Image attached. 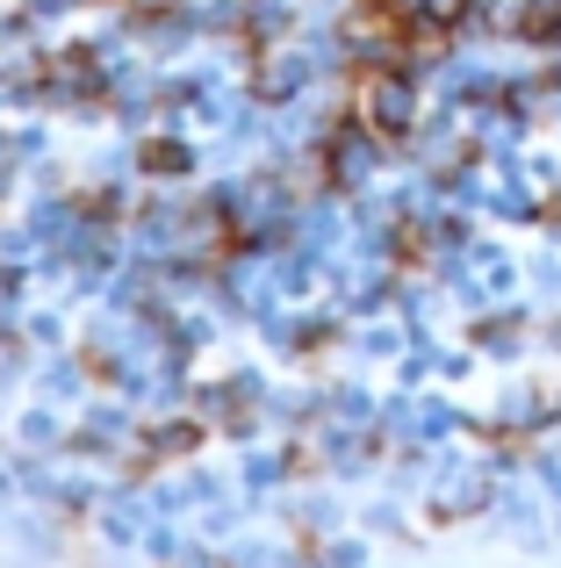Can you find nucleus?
<instances>
[{
    "label": "nucleus",
    "instance_id": "1",
    "mask_svg": "<svg viewBox=\"0 0 561 568\" xmlns=\"http://www.w3.org/2000/svg\"><path fill=\"white\" fill-rule=\"evenodd\" d=\"M181 166H187V144H173V138L144 144V173H181Z\"/></svg>",
    "mask_w": 561,
    "mask_h": 568
}]
</instances>
